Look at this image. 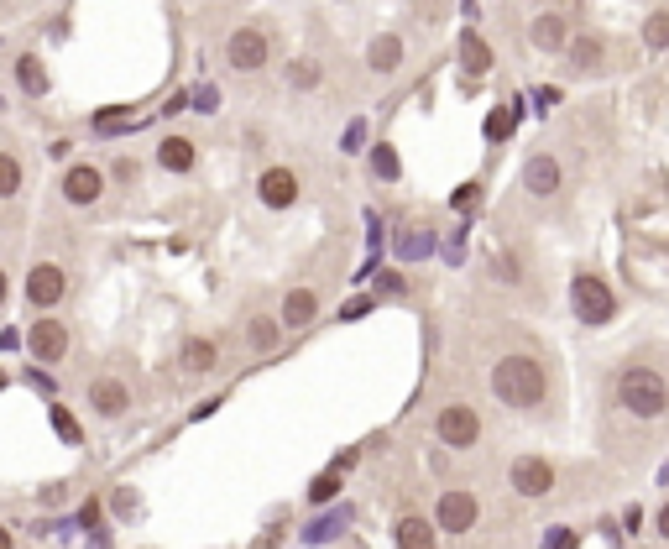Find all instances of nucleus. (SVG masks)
Here are the masks:
<instances>
[{"label": "nucleus", "mask_w": 669, "mask_h": 549, "mask_svg": "<svg viewBox=\"0 0 669 549\" xmlns=\"http://www.w3.org/2000/svg\"><path fill=\"white\" fill-rule=\"evenodd\" d=\"M549 549H575V534H570V529H555V539H549Z\"/></svg>", "instance_id": "4c0bfd02"}, {"label": "nucleus", "mask_w": 669, "mask_h": 549, "mask_svg": "<svg viewBox=\"0 0 669 549\" xmlns=\"http://www.w3.org/2000/svg\"><path fill=\"white\" fill-rule=\"evenodd\" d=\"M335 492H340V471H325V476H314L309 502H314V508H325V502H335Z\"/></svg>", "instance_id": "cd10ccee"}, {"label": "nucleus", "mask_w": 669, "mask_h": 549, "mask_svg": "<svg viewBox=\"0 0 669 549\" xmlns=\"http://www.w3.org/2000/svg\"><path fill=\"white\" fill-rule=\"evenodd\" d=\"M528 42H534L539 53H565L570 42V21L560 11H539L534 21H528Z\"/></svg>", "instance_id": "dca6fc26"}, {"label": "nucleus", "mask_w": 669, "mask_h": 549, "mask_svg": "<svg viewBox=\"0 0 669 549\" xmlns=\"http://www.w3.org/2000/svg\"><path fill=\"white\" fill-rule=\"evenodd\" d=\"M372 309H377V299H351V304L340 309V319H361V314H372Z\"/></svg>", "instance_id": "72a5a7b5"}, {"label": "nucleus", "mask_w": 669, "mask_h": 549, "mask_svg": "<svg viewBox=\"0 0 669 549\" xmlns=\"http://www.w3.org/2000/svg\"><path fill=\"white\" fill-rule=\"evenodd\" d=\"M492 393L507 408H518V414H534V408H544L549 403V372H544V361L528 356V351L497 356V366H492Z\"/></svg>", "instance_id": "f257e3e1"}, {"label": "nucleus", "mask_w": 669, "mask_h": 549, "mask_svg": "<svg viewBox=\"0 0 669 549\" xmlns=\"http://www.w3.org/2000/svg\"><path fill=\"white\" fill-rule=\"evenodd\" d=\"M340 523H345V513H335V518H319V523H309V544H325V539H335L340 534Z\"/></svg>", "instance_id": "2f4dec72"}, {"label": "nucleus", "mask_w": 669, "mask_h": 549, "mask_svg": "<svg viewBox=\"0 0 669 549\" xmlns=\"http://www.w3.org/2000/svg\"><path fill=\"white\" fill-rule=\"evenodd\" d=\"M377 283H382L387 299H398V293H403V278H398V272H387V278H377Z\"/></svg>", "instance_id": "f704fd0d"}, {"label": "nucleus", "mask_w": 669, "mask_h": 549, "mask_svg": "<svg viewBox=\"0 0 669 549\" xmlns=\"http://www.w3.org/2000/svg\"><path fill=\"white\" fill-rule=\"evenodd\" d=\"M21 293H27V304L32 309H58L63 299H68V272L58 267V262H37L32 272H27V283H21Z\"/></svg>", "instance_id": "1a4fd4ad"}, {"label": "nucleus", "mask_w": 669, "mask_h": 549, "mask_svg": "<svg viewBox=\"0 0 669 549\" xmlns=\"http://www.w3.org/2000/svg\"><path fill=\"white\" fill-rule=\"evenodd\" d=\"M0 387H6V372H0Z\"/></svg>", "instance_id": "79ce46f5"}, {"label": "nucleus", "mask_w": 669, "mask_h": 549, "mask_svg": "<svg viewBox=\"0 0 669 549\" xmlns=\"http://www.w3.org/2000/svg\"><path fill=\"white\" fill-rule=\"evenodd\" d=\"M565 58H570V74H602L607 68V42L596 32H570Z\"/></svg>", "instance_id": "4468645a"}, {"label": "nucleus", "mask_w": 669, "mask_h": 549, "mask_svg": "<svg viewBox=\"0 0 669 549\" xmlns=\"http://www.w3.org/2000/svg\"><path fill=\"white\" fill-rule=\"evenodd\" d=\"M497 278H502V283H513V288L523 283V262H518V251H497Z\"/></svg>", "instance_id": "7c9ffc66"}, {"label": "nucleus", "mask_w": 669, "mask_h": 549, "mask_svg": "<svg viewBox=\"0 0 669 549\" xmlns=\"http://www.w3.org/2000/svg\"><path fill=\"white\" fill-rule=\"evenodd\" d=\"M115 513H136V497H131V487H121V492H115Z\"/></svg>", "instance_id": "e433bc0d"}, {"label": "nucleus", "mask_w": 669, "mask_h": 549, "mask_svg": "<svg viewBox=\"0 0 669 549\" xmlns=\"http://www.w3.org/2000/svg\"><path fill=\"white\" fill-rule=\"evenodd\" d=\"M257 199L267 204V210H293L298 204V173L293 168H267L262 178H257Z\"/></svg>", "instance_id": "ddd939ff"}, {"label": "nucleus", "mask_w": 669, "mask_h": 549, "mask_svg": "<svg viewBox=\"0 0 669 549\" xmlns=\"http://www.w3.org/2000/svg\"><path fill=\"white\" fill-rule=\"evenodd\" d=\"M325 84V68H319V58H293L288 63V89H319Z\"/></svg>", "instance_id": "b1692460"}, {"label": "nucleus", "mask_w": 669, "mask_h": 549, "mask_svg": "<svg viewBox=\"0 0 669 549\" xmlns=\"http://www.w3.org/2000/svg\"><path fill=\"white\" fill-rule=\"evenodd\" d=\"M659 539H669V502L659 508Z\"/></svg>", "instance_id": "ea45409f"}, {"label": "nucleus", "mask_w": 669, "mask_h": 549, "mask_svg": "<svg viewBox=\"0 0 669 549\" xmlns=\"http://www.w3.org/2000/svg\"><path fill=\"white\" fill-rule=\"evenodd\" d=\"M53 429L63 434V440H68V445H79V440H84V434H79V424H74V414H68V408H63V403L53 408Z\"/></svg>", "instance_id": "473e14b6"}, {"label": "nucleus", "mask_w": 669, "mask_h": 549, "mask_svg": "<svg viewBox=\"0 0 669 549\" xmlns=\"http://www.w3.org/2000/svg\"><path fill=\"white\" fill-rule=\"evenodd\" d=\"M513 126H518V121H513V110H502V105L487 116V136H492V142H507V136H513Z\"/></svg>", "instance_id": "c756f323"}, {"label": "nucleus", "mask_w": 669, "mask_h": 549, "mask_svg": "<svg viewBox=\"0 0 669 549\" xmlns=\"http://www.w3.org/2000/svg\"><path fill=\"white\" fill-rule=\"evenodd\" d=\"M617 403L628 408L633 419H664L669 414V382L654 372V366H628V372L617 377Z\"/></svg>", "instance_id": "f03ea898"}, {"label": "nucleus", "mask_w": 669, "mask_h": 549, "mask_svg": "<svg viewBox=\"0 0 669 549\" xmlns=\"http://www.w3.org/2000/svg\"><path fill=\"white\" fill-rule=\"evenodd\" d=\"M178 366L189 377H210L215 366H220V340H210V335H189L183 340V351H178Z\"/></svg>", "instance_id": "f3484780"}, {"label": "nucleus", "mask_w": 669, "mask_h": 549, "mask_svg": "<svg viewBox=\"0 0 669 549\" xmlns=\"http://www.w3.org/2000/svg\"><path fill=\"white\" fill-rule=\"evenodd\" d=\"M366 63H372V74H398V63H403V37H398V32H377L372 48H366Z\"/></svg>", "instance_id": "412c9836"}, {"label": "nucleus", "mask_w": 669, "mask_h": 549, "mask_svg": "<svg viewBox=\"0 0 669 549\" xmlns=\"http://www.w3.org/2000/svg\"><path fill=\"white\" fill-rule=\"evenodd\" d=\"M429 241H434L429 231H408V236L398 241V257H403V262H413V257H429Z\"/></svg>", "instance_id": "c85d7f7f"}, {"label": "nucleus", "mask_w": 669, "mask_h": 549, "mask_svg": "<svg viewBox=\"0 0 669 549\" xmlns=\"http://www.w3.org/2000/svg\"><path fill=\"white\" fill-rule=\"evenodd\" d=\"M476 518H481V502H476V492H466V487H450V492H440V502H434V534H471L476 529Z\"/></svg>", "instance_id": "39448f33"}, {"label": "nucleus", "mask_w": 669, "mask_h": 549, "mask_svg": "<svg viewBox=\"0 0 669 549\" xmlns=\"http://www.w3.org/2000/svg\"><path fill=\"white\" fill-rule=\"evenodd\" d=\"M6 299H11V278H6V267H0V309H6Z\"/></svg>", "instance_id": "58836bf2"}, {"label": "nucleus", "mask_w": 669, "mask_h": 549, "mask_svg": "<svg viewBox=\"0 0 669 549\" xmlns=\"http://www.w3.org/2000/svg\"><path fill=\"white\" fill-rule=\"evenodd\" d=\"M0 549H16V539H11V529L0 523Z\"/></svg>", "instance_id": "a19ab883"}, {"label": "nucleus", "mask_w": 669, "mask_h": 549, "mask_svg": "<svg viewBox=\"0 0 669 549\" xmlns=\"http://www.w3.org/2000/svg\"><path fill=\"white\" fill-rule=\"evenodd\" d=\"M246 346H251V356H272L283 346V325L272 314H251L246 319Z\"/></svg>", "instance_id": "aec40b11"}, {"label": "nucleus", "mask_w": 669, "mask_h": 549, "mask_svg": "<svg viewBox=\"0 0 669 549\" xmlns=\"http://www.w3.org/2000/svg\"><path fill=\"white\" fill-rule=\"evenodd\" d=\"M267 58H272V37L262 27H251V21L225 37V63L236 74H257V68H267Z\"/></svg>", "instance_id": "423d86ee"}, {"label": "nucleus", "mask_w": 669, "mask_h": 549, "mask_svg": "<svg viewBox=\"0 0 669 549\" xmlns=\"http://www.w3.org/2000/svg\"><path fill=\"white\" fill-rule=\"evenodd\" d=\"M21 178H27V173H21V157L0 147V199H16L21 194Z\"/></svg>", "instance_id": "a878e982"}, {"label": "nucleus", "mask_w": 669, "mask_h": 549, "mask_svg": "<svg viewBox=\"0 0 669 549\" xmlns=\"http://www.w3.org/2000/svg\"><path fill=\"white\" fill-rule=\"evenodd\" d=\"M560 183H565V173H560V157L555 152H534L523 163V189L534 194V199H555Z\"/></svg>", "instance_id": "f8f14e48"}, {"label": "nucleus", "mask_w": 669, "mask_h": 549, "mask_svg": "<svg viewBox=\"0 0 669 549\" xmlns=\"http://www.w3.org/2000/svg\"><path fill=\"white\" fill-rule=\"evenodd\" d=\"M16 84H21V95H32V100H42L53 89V79H48V68H42L37 53H21L16 58Z\"/></svg>", "instance_id": "5701e85b"}, {"label": "nucleus", "mask_w": 669, "mask_h": 549, "mask_svg": "<svg viewBox=\"0 0 669 549\" xmlns=\"http://www.w3.org/2000/svg\"><path fill=\"white\" fill-rule=\"evenodd\" d=\"M84 403L95 408V419H105V424H115V419H126L131 414V387H126V377H89V387H84Z\"/></svg>", "instance_id": "6e6552de"}, {"label": "nucleus", "mask_w": 669, "mask_h": 549, "mask_svg": "<svg viewBox=\"0 0 669 549\" xmlns=\"http://www.w3.org/2000/svg\"><path fill=\"white\" fill-rule=\"evenodd\" d=\"M643 48H649V53L669 48V11H654L649 21H643Z\"/></svg>", "instance_id": "bb28decb"}, {"label": "nucleus", "mask_w": 669, "mask_h": 549, "mask_svg": "<svg viewBox=\"0 0 669 549\" xmlns=\"http://www.w3.org/2000/svg\"><path fill=\"white\" fill-rule=\"evenodd\" d=\"M476 194H481V189H476V183H466V189H455V199H450V204H455V210H466V204H471Z\"/></svg>", "instance_id": "c9c22d12"}, {"label": "nucleus", "mask_w": 669, "mask_h": 549, "mask_svg": "<svg viewBox=\"0 0 669 549\" xmlns=\"http://www.w3.org/2000/svg\"><path fill=\"white\" fill-rule=\"evenodd\" d=\"M455 58L466 74H492V48L481 42V32H460L455 37Z\"/></svg>", "instance_id": "4be33fe9"}, {"label": "nucleus", "mask_w": 669, "mask_h": 549, "mask_svg": "<svg viewBox=\"0 0 669 549\" xmlns=\"http://www.w3.org/2000/svg\"><path fill=\"white\" fill-rule=\"evenodd\" d=\"M434 440H440L445 450H471L481 440V414L471 403H445L440 414H434Z\"/></svg>", "instance_id": "20e7f679"}, {"label": "nucleus", "mask_w": 669, "mask_h": 549, "mask_svg": "<svg viewBox=\"0 0 669 549\" xmlns=\"http://www.w3.org/2000/svg\"><path fill=\"white\" fill-rule=\"evenodd\" d=\"M507 487H513L518 497H549L555 492V466L544 461V455H518L513 466H507Z\"/></svg>", "instance_id": "9d476101"}, {"label": "nucleus", "mask_w": 669, "mask_h": 549, "mask_svg": "<svg viewBox=\"0 0 669 549\" xmlns=\"http://www.w3.org/2000/svg\"><path fill=\"white\" fill-rule=\"evenodd\" d=\"M570 309L591 330H602V325H612V319H617V299H612V288L596 278V272H581V278L570 283Z\"/></svg>", "instance_id": "7ed1b4c3"}, {"label": "nucleus", "mask_w": 669, "mask_h": 549, "mask_svg": "<svg viewBox=\"0 0 669 549\" xmlns=\"http://www.w3.org/2000/svg\"><path fill=\"white\" fill-rule=\"evenodd\" d=\"M314 319H319V293L314 288H288L283 309H278V325L283 330H309Z\"/></svg>", "instance_id": "2eb2a0df"}, {"label": "nucleus", "mask_w": 669, "mask_h": 549, "mask_svg": "<svg viewBox=\"0 0 669 549\" xmlns=\"http://www.w3.org/2000/svg\"><path fill=\"white\" fill-rule=\"evenodd\" d=\"M372 173H377L382 183H398V178H403V163H398V147H392V142H377V147H372Z\"/></svg>", "instance_id": "393cba45"}, {"label": "nucleus", "mask_w": 669, "mask_h": 549, "mask_svg": "<svg viewBox=\"0 0 669 549\" xmlns=\"http://www.w3.org/2000/svg\"><path fill=\"white\" fill-rule=\"evenodd\" d=\"M63 199L74 204V210H89V204L105 199V173L95 163H68L63 168Z\"/></svg>", "instance_id": "9b49d317"}, {"label": "nucleus", "mask_w": 669, "mask_h": 549, "mask_svg": "<svg viewBox=\"0 0 669 549\" xmlns=\"http://www.w3.org/2000/svg\"><path fill=\"white\" fill-rule=\"evenodd\" d=\"M194 163H199V147L189 136H163L157 142V168L163 173H194Z\"/></svg>", "instance_id": "6ab92c4d"}, {"label": "nucleus", "mask_w": 669, "mask_h": 549, "mask_svg": "<svg viewBox=\"0 0 669 549\" xmlns=\"http://www.w3.org/2000/svg\"><path fill=\"white\" fill-rule=\"evenodd\" d=\"M27 351H32L42 366H63L68 351H74V330H68L63 319L42 314V319H32V330H27Z\"/></svg>", "instance_id": "0eeeda50"}, {"label": "nucleus", "mask_w": 669, "mask_h": 549, "mask_svg": "<svg viewBox=\"0 0 669 549\" xmlns=\"http://www.w3.org/2000/svg\"><path fill=\"white\" fill-rule=\"evenodd\" d=\"M392 544H398V549H434L440 534H434V523L424 513H403L398 523H392Z\"/></svg>", "instance_id": "a211bd4d"}]
</instances>
